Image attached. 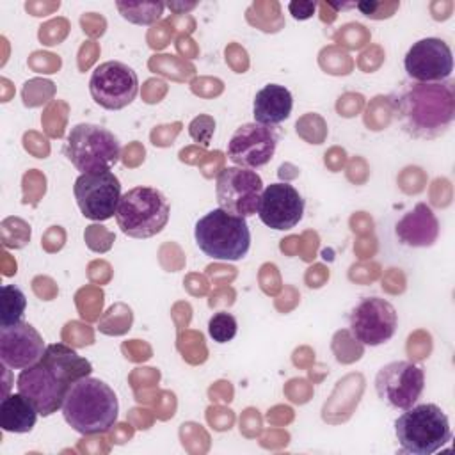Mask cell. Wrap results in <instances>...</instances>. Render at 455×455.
<instances>
[{
    "instance_id": "obj_20",
    "label": "cell",
    "mask_w": 455,
    "mask_h": 455,
    "mask_svg": "<svg viewBox=\"0 0 455 455\" xmlns=\"http://www.w3.org/2000/svg\"><path fill=\"white\" fill-rule=\"evenodd\" d=\"M37 409L21 393L5 395L0 402V427L4 432L27 434L37 421Z\"/></svg>"
},
{
    "instance_id": "obj_19",
    "label": "cell",
    "mask_w": 455,
    "mask_h": 455,
    "mask_svg": "<svg viewBox=\"0 0 455 455\" xmlns=\"http://www.w3.org/2000/svg\"><path fill=\"white\" fill-rule=\"evenodd\" d=\"M39 363H43L48 370H52L60 380H64L69 386L78 379L91 375L92 371V364L64 343L48 345Z\"/></svg>"
},
{
    "instance_id": "obj_1",
    "label": "cell",
    "mask_w": 455,
    "mask_h": 455,
    "mask_svg": "<svg viewBox=\"0 0 455 455\" xmlns=\"http://www.w3.org/2000/svg\"><path fill=\"white\" fill-rule=\"evenodd\" d=\"M396 119L414 139H437L448 132L455 117V84H409L391 96Z\"/></svg>"
},
{
    "instance_id": "obj_12",
    "label": "cell",
    "mask_w": 455,
    "mask_h": 455,
    "mask_svg": "<svg viewBox=\"0 0 455 455\" xmlns=\"http://www.w3.org/2000/svg\"><path fill=\"white\" fill-rule=\"evenodd\" d=\"M403 68L407 76L418 84L446 82L453 71L451 48L439 37L419 39L407 50Z\"/></svg>"
},
{
    "instance_id": "obj_11",
    "label": "cell",
    "mask_w": 455,
    "mask_h": 455,
    "mask_svg": "<svg viewBox=\"0 0 455 455\" xmlns=\"http://www.w3.org/2000/svg\"><path fill=\"white\" fill-rule=\"evenodd\" d=\"M352 336L363 345L377 347L389 341L398 325L396 309L380 297H364L348 316Z\"/></svg>"
},
{
    "instance_id": "obj_13",
    "label": "cell",
    "mask_w": 455,
    "mask_h": 455,
    "mask_svg": "<svg viewBox=\"0 0 455 455\" xmlns=\"http://www.w3.org/2000/svg\"><path fill=\"white\" fill-rule=\"evenodd\" d=\"M277 133L272 126L245 123L235 130L228 142V158L243 169L267 165L277 148Z\"/></svg>"
},
{
    "instance_id": "obj_16",
    "label": "cell",
    "mask_w": 455,
    "mask_h": 455,
    "mask_svg": "<svg viewBox=\"0 0 455 455\" xmlns=\"http://www.w3.org/2000/svg\"><path fill=\"white\" fill-rule=\"evenodd\" d=\"M43 336L28 322L0 327V361L12 370H23L41 361L44 354Z\"/></svg>"
},
{
    "instance_id": "obj_14",
    "label": "cell",
    "mask_w": 455,
    "mask_h": 455,
    "mask_svg": "<svg viewBox=\"0 0 455 455\" xmlns=\"http://www.w3.org/2000/svg\"><path fill=\"white\" fill-rule=\"evenodd\" d=\"M256 213L270 229L286 231L300 222L304 215V199L290 183H270L259 196Z\"/></svg>"
},
{
    "instance_id": "obj_7",
    "label": "cell",
    "mask_w": 455,
    "mask_h": 455,
    "mask_svg": "<svg viewBox=\"0 0 455 455\" xmlns=\"http://www.w3.org/2000/svg\"><path fill=\"white\" fill-rule=\"evenodd\" d=\"M92 100L107 110L128 107L139 92L137 73L121 60L101 62L89 78Z\"/></svg>"
},
{
    "instance_id": "obj_9",
    "label": "cell",
    "mask_w": 455,
    "mask_h": 455,
    "mask_svg": "<svg viewBox=\"0 0 455 455\" xmlns=\"http://www.w3.org/2000/svg\"><path fill=\"white\" fill-rule=\"evenodd\" d=\"M261 192V176L252 169H243L236 165L226 167L219 172L215 181L219 208L243 219L256 213Z\"/></svg>"
},
{
    "instance_id": "obj_8",
    "label": "cell",
    "mask_w": 455,
    "mask_h": 455,
    "mask_svg": "<svg viewBox=\"0 0 455 455\" xmlns=\"http://www.w3.org/2000/svg\"><path fill=\"white\" fill-rule=\"evenodd\" d=\"M73 194L84 217L107 220L116 215L121 199V183L112 171L84 172L75 180Z\"/></svg>"
},
{
    "instance_id": "obj_2",
    "label": "cell",
    "mask_w": 455,
    "mask_h": 455,
    "mask_svg": "<svg viewBox=\"0 0 455 455\" xmlns=\"http://www.w3.org/2000/svg\"><path fill=\"white\" fill-rule=\"evenodd\" d=\"M60 411L75 432L94 435L105 434L116 425L119 402L107 382L87 375L69 386Z\"/></svg>"
},
{
    "instance_id": "obj_5",
    "label": "cell",
    "mask_w": 455,
    "mask_h": 455,
    "mask_svg": "<svg viewBox=\"0 0 455 455\" xmlns=\"http://www.w3.org/2000/svg\"><path fill=\"white\" fill-rule=\"evenodd\" d=\"M167 197L153 187H133L124 192L116 210L117 228L130 238H151L169 222Z\"/></svg>"
},
{
    "instance_id": "obj_21",
    "label": "cell",
    "mask_w": 455,
    "mask_h": 455,
    "mask_svg": "<svg viewBox=\"0 0 455 455\" xmlns=\"http://www.w3.org/2000/svg\"><path fill=\"white\" fill-rule=\"evenodd\" d=\"M27 307L25 293L14 284L2 286V313H0V327H9L23 322Z\"/></svg>"
},
{
    "instance_id": "obj_25",
    "label": "cell",
    "mask_w": 455,
    "mask_h": 455,
    "mask_svg": "<svg viewBox=\"0 0 455 455\" xmlns=\"http://www.w3.org/2000/svg\"><path fill=\"white\" fill-rule=\"evenodd\" d=\"M316 4L315 2H290L288 9L295 20H307L313 16Z\"/></svg>"
},
{
    "instance_id": "obj_4",
    "label": "cell",
    "mask_w": 455,
    "mask_h": 455,
    "mask_svg": "<svg viewBox=\"0 0 455 455\" xmlns=\"http://www.w3.org/2000/svg\"><path fill=\"white\" fill-rule=\"evenodd\" d=\"M395 434L402 451L412 455H432L451 441L448 416L435 403L405 409L395 421Z\"/></svg>"
},
{
    "instance_id": "obj_18",
    "label": "cell",
    "mask_w": 455,
    "mask_h": 455,
    "mask_svg": "<svg viewBox=\"0 0 455 455\" xmlns=\"http://www.w3.org/2000/svg\"><path fill=\"white\" fill-rule=\"evenodd\" d=\"M293 108L291 92L279 84H267L254 96L252 116L254 123L263 126H275L286 121Z\"/></svg>"
},
{
    "instance_id": "obj_10",
    "label": "cell",
    "mask_w": 455,
    "mask_h": 455,
    "mask_svg": "<svg viewBox=\"0 0 455 455\" xmlns=\"http://www.w3.org/2000/svg\"><path fill=\"white\" fill-rule=\"evenodd\" d=\"M425 373L411 361H393L375 375V391L382 402L393 409H409L421 396Z\"/></svg>"
},
{
    "instance_id": "obj_23",
    "label": "cell",
    "mask_w": 455,
    "mask_h": 455,
    "mask_svg": "<svg viewBox=\"0 0 455 455\" xmlns=\"http://www.w3.org/2000/svg\"><path fill=\"white\" fill-rule=\"evenodd\" d=\"M238 323L231 313L219 311L208 322V334L217 343H228L236 336Z\"/></svg>"
},
{
    "instance_id": "obj_15",
    "label": "cell",
    "mask_w": 455,
    "mask_h": 455,
    "mask_svg": "<svg viewBox=\"0 0 455 455\" xmlns=\"http://www.w3.org/2000/svg\"><path fill=\"white\" fill-rule=\"evenodd\" d=\"M18 393L25 395L41 416H52L62 409L69 384L60 380L43 363L23 368L16 379Z\"/></svg>"
},
{
    "instance_id": "obj_3",
    "label": "cell",
    "mask_w": 455,
    "mask_h": 455,
    "mask_svg": "<svg viewBox=\"0 0 455 455\" xmlns=\"http://www.w3.org/2000/svg\"><path fill=\"white\" fill-rule=\"evenodd\" d=\"M197 247L213 259L238 261L251 247V229L243 217L215 208L196 222Z\"/></svg>"
},
{
    "instance_id": "obj_17",
    "label": "cell",
    "mask_w": 455,
    "mask_h": 455,
    "mask_svg": "<svg viewBox=\"0 0 455 455\" xmlns=\"http://www.w3.org/2000/svg\"><path fill=\"white\" fill-rule=\"evenodd\" d=\"M395 233L403 245L428 247L437 240L439 224L430 206H427L425 203H418L396 222Z\"/></svg>"
},
{
    "instance_id": "obj_24",
    "label": "cell",
    "mask_w": 455,
    "mask_h": 455,
    "mask_svg": "<svg viewBox=\"0 0 455 455\" xmlns=\"http://www.w3.org/2000/svg\"><path fill=\"white\" fill-rule=\"evenodd\" d=\"M213 130H215V123L210 117H204V116L203 117H196L190 123V126H188L190 137L194 140H197V142H203V144L210 142V137H212Z\"/></svg>"
},
{
    "instance_id": "obj_26",
    "label": "cell",
    "mask_w": 455,
    "mask_h": 455,
    "mask_svg": "<svg viewBox=\"0 0 455 455\" xmlns=\"http://www.w3.org/2000/svg\"><path fill=\"white\" fill-rule=\"evenodd\" d=\"M382 4L379 2H357L355 7L368 18H377V9L380 7Z\"/></svg>"
},
{
    "instance_id": "obj_22",
    "label": "cell",
    "mask_w": 455,
    "mask_h": 455,
    "mask_svg": "<svg viewBox=\"0 0 455 455\" xmlns=\"http://www.w3.org/2000/svg\"><path fill=\"white\" fill-rule=\"evenodd\" d=\"M121 16L135 25H151L155 23L162 12L164 2H117L116 4Z\"/></svg>"
},
{
    "instance_id": "obj_6",
    "label": "cell",
    "mask_w": 455,
    "mask_h": 455,
    "mask_svg": "<svg viewBox=\"0 0 455 455\" xmlns=\"http://www.w3.org/2000/svg\"><path fill=\"white\" fill-rule=\"evenodd\" d=\"M64 155L82 174L110 171L119 162L121 146L110 130L100 124L80 123L71 128Z\"/></svg>"
}]
</instances>
